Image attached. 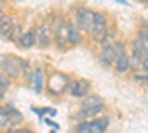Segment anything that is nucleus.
<instances>
[{
    "label": "nucleus",
    "instance_id": "nucleus-8",
    "mask_svg": "<svg viewBox=\"0 0 148 133\" xmlns=\"http://www.w3.org/2000/svg\"><path fill=\"white\" fill-rule=\"evenodd\" d=\"M99 61L104 65H107V67L114 64V61H116V50H114V46L111 43H104L102 49H101V53H99Z\"/></svg>",
    "mask_w": 148,
    "mask_h": 133
},
{
    "label": "nucleus",
    "instance_id": "nucleus-9",
    "mask_svg": "<svg viewBox=\"0 0 148 133\" xmlns=\"http://www.w3.org/2000/svg\"><path fill=\"white\" fill-rule=\"evenodd\" d=\"M89 83L86 80H77L70 84V93L74 98H84L89 93Z\"/></svg>",
    "mask_w": 148,
    "mask_h": 133
},
{
    "label": "nucleus",
    "instance_id": "nucleus-21",
    "mask_svg": "<svg viewBox=\"0 0 148 133\" xmlns=\"http://www.w3.org/2000/svg\"><path fill=\"white\" fill-rule=\"evenodd\" d=\"M96 102H102L99 98H98V96H95V98H89V99H86L84 102H83V105L84 104H96Z\"/></svg>",
    "mask_w": 148,
    "mask_h": 133
},
{
    "label": "nucleus",
    "instance_id": "nucleus-2",
    "mask_svg": "<svg viewBox=\"0 0 148 133\" xmlns=\"http://www.w3.org/2000/svg\"><path fill=\"white\" fill-rule=\"evenodd\" d=\"M107 28H108V19L104 14H95V18H93V25H92V30H90V34L93 40L96 42H101L104 39V35L107 33Z\"/></svg>",
    "mask_w": 148,
    "mask_h": 133
},
{
    "label": "nucleus",
    "instance_id": "nucleus-6",
    "mask_svg": "<svg viewBox=\"0 0 148 133\" xmlns=\"http://www.w3.org/2000/svg\"><path fill=\"white\" fill-rule=\"evenodd\" d=\"M105 110L104 102H96V104H84L79 113V117L82 118H95Z\"/></svg>",
    "mask_w": 148,
    "mask_h": 133
},
{
    "label": "nucleus",
    "instance_id": "nucleus-5",
    "mask_svg": "<svg viewBox=\"0 0 148 133\" xmlns=\"http://www.w3.org/2000/svg\"><path fill=\"white\" fill-rule=\"evenodd\" d=\"M52 35L55 37L56 44L61 46V47H64L68 43L67 42V22L62 18H59V19L55 21L53 30H52Z\"/></svg>",
    "mask_w": 148,
    "mask_h": 133
},
{
    "label": "nucleus",
    "instance_id": "nucleus-12",
    "mask_svg": "<svg viewBox=\"0 0 148 133\" xmlns=\"http://www.w3.org/2000/svg\"><path fill=\"white\" fill-rule=\"evenodd\" d=\"M114 67H116V71L117 72H126L129 68H130V58L129 55L125 52V53H121L120 56L116 58V61H114Z\"/></svg>",
    "mask_w": 148,
    "mask_h": 133
},
{
    "label": "nucleus",
    "instance_id": "nucleus-15",
    "mask_svg": "<svg viewBox=\"0 0 148 133\" xmlns=\"http://www.w3.org/2000/svg\"><path fill=\"white\" fill-rule=\"evenodd\" d=\"M21 35H22V33H21V25H19L18 22L14 21L12 27L9 28V31H8V34H6V37H8L9 40H12V42H19Z\"/></svg>",
    "mask_w": 148,
    "mask_h": 133
},
{
    "label": "nucleus",
    "instance_id": "nucleus-23",
    "mask_svg": "<svg viewBox=\"0 0 148 133\" xmlns=\"http://www.w3.org/2000/svg\"><path fill=\"white\" fill-rule=\"evenodd\" d=\"M142 68L148 72V55L145 56V59H144V62H142Z\"/></svg>",
    "mask_w": 148,
    "mask_h": 133
},
{
    "label": "nucleus",
    "instance_id": "nucleus-7",
    "mask_svg": "<svg viewBox=\"0 0 148 133\" xmlns=\"http://www.w3.org/2000/svg\"><path fill=\"white\" fill-rule=\"evenodd\" d=\"M51 40H52V31L47 25H39L36 28V43L40 47H49L51 46Z\"/></svg>",
    "mask_w": 148,
    "mask_h": 133
},
{
    "label": "nucleus",
    "instance_id": "nucleus-19",
    "mask_svg": "<svg viewBox=\"0 0 148 133\" xmlns=\"http://www.w3.org/2000/svg\"><path fill=\"white\" fill-rule=\"evenodd\" d=\"M135 80H136L139 84H145V86H148V74H136L135 76Z\"/></svg>",
    "mask_w": 148,
    "mask_h": 133
},
{
    "label": "nucleus",
    "instance_id": "nucleus-10",
    "mask_svg": "<svg viewBox=\"0 0 148 133\" xmlns=\"http://www.w3.org/2000/svg\"><path fill=\"white\" fill-rule=\"evenodd\" d=\"M67 42L71 46L80 44L82 42V34H80V28L77 27V24L74 22H67Z\"/></svg>",
    "mask_w": 148,
    "mask_h": 133
},
{
    "label": "nucleus",
    "instance_id": "nucleus-22",
    "mask_svg": "<svg viewBox=\"0 0 148 133\" xmlns=\"http://www.w3.org/2000/svg\"><path fill=\"white\" fill-rule=\"evenodd\" d=\"M6 90H8V87H6V86H2V84H0V99H2L3 96H5Z\"/></svg>",
    "mask_w": 148,
    "mask_h": 133
},
{
    "label": "nucleus",
    "instance_id": "nucleus-20",
    "mask_svg": "<svg viewBox=\"0 0 148 133\" xmlns=\"http://www.w3.org/2000/svg\"><path fill=\"white\" fill-rule=\"evenodd\" d=\"M0 84H2V86L9 87V77L6 74H3V72H0Z\"/></svg>",
    "mask_w": 148,
    "mask_h": 133
},
{
    "label": "nucleus",
    "instance_id": "nucleus-4",
    "mask_svg": "<svg viewBox=\"0 0 148 133\" xmlns=\"http://www.w3.org/2000/svg\"><path fill=\"white\" fill-rule=\"evenodd\" d=\"M147 50L144 49V46L141 44L139 40H135L133 42V46H132V56H130V67L133 68H142V62L147 56Z\"/></svg>",
    "mask_w": 148,
    "mask_h": 133
},
{
    "label": "nucleus",
    "instance_id": "nucleus-11",
    "mask_svg": "<svg viewBox=\"0 0 148 133\" xmlns=\"http://www.w3.org/2000/svg\"><path fill=\"white\" fill-rule=\"evenodd\" d=\"M30 86L34 92L37 93H40L43 90V86H45V76H43V71L42 70H34L31 72V76H30Z\"/></svg>",
    "mask_w": 148,
    "mask_h": 133
},
{
    "label": "nucleus",
    "instance_id": "nucleus-17",
    "mask_svg": "<svg viewBox=\"0 0 148 133\" xmlns=\"http://www.w3.org/2000/svg\"><path fill=\"white\" fill-rule=\"evenodd\" d=\"M76 132H80V133H90L89 121H80V123L76 126Z\"/></svg>",
    "mask_w": 148,
    "mask_h": 133
},
{
    "label": "nucleus",
    "instance_id": "nucleus-18",
    "mask_svg": "<svg viewBox=\"0 0 148 133\" xmlns=\"http://www.w3.org/2000/svg\"><path fill=\"white\" fill-rule=\"evenodd\" d=\"M138 40L141 42V44L144 46V49H145L147 53H148V33H147V31H142V33L139 34Z\"/></svg>",
    "mask_w": 148,
    "mask_h": 133
},
{
    "label": "nucleus",
    "instance_id": "nucleus-16",
    "mask_svg": "<svg viewBox=\"0 0 148 133\" xmlns=\"http://www.w3.org/2000/svg\"><path fill=\"white\" fill-rule=\"evenodd\" d=\"M12 24H14V18L5 16V15L0 16V35L2 37H6V34H8L9 28L12 27Z\"/></svg>",
    "mask_w": 148,
    "mask_h": 133
},
{
    "label": "nucleus",
    "instance_id": "nucleus-1",
    "mask_svg": "<svg viewBox=\"0 0 148 133\" xmlns=\"http://www.w3.org/2000/svg\"><path fill=\"white\" fill-rule=\"evenodd\" d=\"M2 68L6 72L8 77L12 78H18L22 72V67L24 62L21 61L19 58H12V56H2Z\"/></svg>",
    "mask_w": 148,
    "mask_h": 133
},
{
    "label": "nucleus",
    "instance_id": "nucleus-24",
    "mask_svg": "<svg viewBox=\"0 0 148 133\" xmlns=\"http://www.w3.org/2000/svg\"><path fill=\"white\" fill-rule=\"evenodd\" d=\"M5 2H8V0H0V3H5Z\"/></svg>",
    "mask_w": 148,
    "mask_h": 133
},
{
    "label": "nucleus",
    "instance_id": "nucleus-3",
    "mask_svg": "<svg viewBox=\"0 0 148 133\" xmlns=\"http://www.w3.org/2000/svg\"><path fill=\"white\" fill-rule=\"evenodd\" d=\"M93 18H95V12H92L90 9H86V8L79 9L77 15H76V21H77V27L80 28V31L90 33L92 25H93Z\"/></svg>",
    "mask_w": 148,
    "mask_h": 133
},
{
    "label": "nucleus",
    "instance_id": "nucleus-25",
    "mask_svg": "<svg viewBox=\"0 0 148 133\" xmlns=\"http://www.w3.org/2000/svg\"><path fill=\"white\" fill-rule=\"evenodd\" d=\"M2 14H3V12H2V9H0V16H2Z\"/></svg>",
    "mask_w": 148,
    "mask_h": 133
},
{
    "label": "nucleus",
    "instance_id": "nucleus-14",
    "mask_svg": "<svg viewBox=\"0 0 148 133\" xmlns=\"http://www.w3.org/2000/svg\"><path fill=\"white\" fill-rule=\"evenodd\" d=\"M19 43L24 49H30L36 44V30H28L27 33H24L19 39Z\"/></svg>",
    "mask_w": 148,
    "mask_h": 133
},
{
    "label": "nucleus",
    "instance_id": "nucleus-13",
    "mask_svg": "<svg viewBox=\"0 0 148 133\" xmlns=\"http://www.w3.org/2000/svg\"><path fill=\"white\" fill-rule=\"evenodd\" d=\"M110 124V118L108 117H101V118H96L95 121H89L90 126V133H102L107 130Z\"/></svg>",
    "mask_w": 148,
    "mask_h": 133
},
{
    "label": "nucleus",
    "instance_id": "nucleus-26",
    "mask_svg": "<svg viewBox=\"0 0 148 133\" xmlns=\"http://www.w3.org/2000/svg\"><path fill=\"white\" fill-rule=\"evenodd\" d=\"M144 2H145V3H147V5H148V0H144Z\"/></svg>",
    "mask_w": 148,
    "mask_h": 133
}]
</instances>
